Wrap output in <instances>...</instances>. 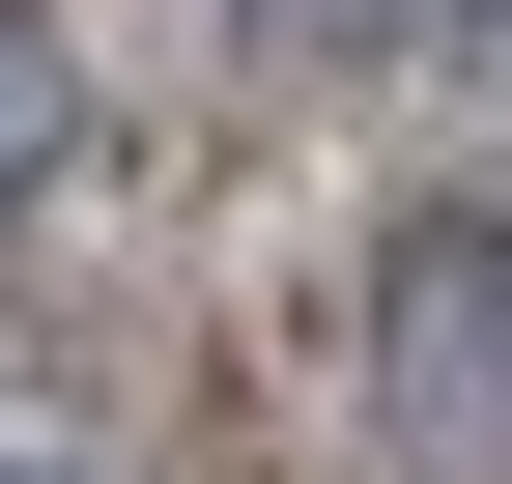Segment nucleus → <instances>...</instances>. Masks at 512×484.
I'll list each match as a JSON object with an SVG mask.
<instances>
[{
	"mask_svg": "<svg viewBox=\"0 0 512 484\" xmlns=\"http://www.w3.org/2000/svg\"><path fill=\"white\" fill-rule=\"evenodd\" d=\"M370 428H399V484H512V200L370 228Z\"/></svg>",
	"mask_w": 512,
	"mask_h": 484,
	"instance_id": "nucleus-1",
	"label": "nucleus"
},
{
	"mask_svg": "<svg viewBox=\"0 0 512 484\" xmlns=\"http://www.w3.org/2000/svg\"><path fill=\"white\" fill-rule=\"evenodd\" d=\"M57 143H86V29L0 0V200H57Z\"/></svg>",
	"mask_w": 512,
	"mask_h": 484,
	"instance_id": "nucleus-2",
	"label": "nucleus"
},
{
	"mask_svg": "<svg viewBox=\"0 0 512 484\" xmlns=\"http://www.w3.org/2000/svg\"><path fill=\"white\" fill-rule=\"evenodd\" d=\"M0 484H86V456H0Z\"/></svg>",
	"mask_w": 512,
	"mask_h": 484,
	"instance_id": "nucleus-3",
	"label": "nucleus"
}]
</instances>
